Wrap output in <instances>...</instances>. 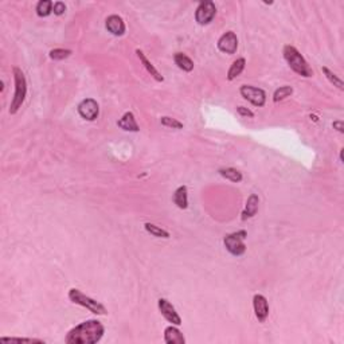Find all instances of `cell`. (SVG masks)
I'll return each mask as SVG.
<instances>
[{"label":"cell","mask_w":344,"mask_h":344,"mask_svg":"<svg viewBox=\"0 0 344 344\" xmlns=\"http://www.w3.org/2000/svg\"><path fill=\"white\" fill-rule=\"evenodd\" d=\"M105 328L98 320H86L69 331L66 336L67 344H94L104 336Z\"/></svg>","instance_id":"obj_1"},{"label":"cell","mask_w":344,"mask_h":344,"mask_svg":"<svg viewBox=\"0 0 344 344\" xmlns=\"http://www.w3.org/2000/svg\"><path fill=\"white\" fill-rule=\"evenodd\" d=\"M283 54L285 61L288 62L289 67H290L294 73H297L299 76L305 77V78H309V77L314 76L312 67L308 65V62L305 61V58L300 54V51L297 50L294 46H284Z\"/></svg>","instance_id":"obj_2"},{"label":"cell","mask_w":344,"mask_h":344,"mask_svg":"<svg viewBox=\"0 0 344 344\" xmlns=\"http://www.w3.org/2000/svg\"><path fill=\"white\" fill-rule=\"evenodd\" d=\"M12 71H14V81H15V93H14V98L11 101L10 113L15 115L25 102L26 94H27V81H26V77L22 69L15 66Z\"/></svg>","instance_id":"obj_3"},{"label":"cell","mask_w":344,"mask_h":344,"mask_svg":"<svg viewBox=\"0 0 344 344\" xmlns=\"http://www.w3.org/2000/svg\"><path fill=\"white\" fill-rule=\"evenodd\" d=\"M69 299H70L71 303L77 304V305H81L84 308L89 309L91 314H96L98 316H105L108 315L107 308L102 305L101 303H98L97 300L91 299L89 296H86L80 290V289L71 288L69 290Z\"/></svg>","instance_id":"obj_4"},{"label":"cell","mask_w":344,"mask_h":344,"mask_svg":"<svg viewBox=\"0 0 344 344\" xmlns=\"http://www.w3.org/2000/svg\"><path fill=\"white\" fill-rule=\"evenodd\" d=\"M246 237H248L246 230H239V231H235V233L228 234L223 239L225 248L228 249V252L230 254H233L235 257H239L246 252V245H245Z\"/></svg>","instance_id":"obj_5"},{"label":"cell","mask_w":344,"mask_h":344,"mask_svg":"<svg viewBox=\"0 0 344 344\" xmlns=\"http://www.w3.org/2000/svg\"><path fill=\"white\" fill-rule=\"evenodd\" d=\"M215 15H217L215 4L210 0H204V1H201L198 5L197 12H195V21L201 26H206L213 22Z\"/></svg>","instance_id":"obj_6"},{"label":"cell","mask_w":344,"mask_h":344,"mask_svg":"<svg viewBox=\"0 0 344 344\" xmlns=\"http://www.w3.org/2000/svg\"><path fill=\"white\" fill-rule=\"evenodd\" d=\"M239 93H241V96H242L246 101L253 104L254 107H263L265 102H266V94H265V91H263L262 89H259V87H254V86L250 85H243L241 86Z\"/></svg>","instance_id":"obj_7"},{"label":"cell","mask_w":344,"mask_h":344,"mask_svg":"<svg viewBox=\"0 0 344 344\" xmlns=\"http://www.w3.org/2000/svg\"><path fill=\"white\" fill-rule=\"evenodd\" d=\"M77 111H78L82 118H85L87 121H94L98 117V113H100V107L93 98H86V100H82L78 104Z\"/></svg>","instance_id":"obj_8"},{"label":"cell","mask_w":344,"mask_h":344,"mask_svg":"<svg viewBox=\"0 0 344 344\" xmlns=\"http://www.w3.org/2000/svg\"><path fill=\"white\" fill-rule=\"evenodd\" d=\"M157 305H159L160 314L163 315V317L167 320V321H170L173 325H180L182 324V319H180V316L176 312V309H175V307L168 300L160 299Z\"/></svg>","instance_id":"obj_9"},{"label":"cell","mask_w":344,"mask_h":344,"mask_svg":"<svg viewBox=\"0 0 344 344\" xmlns=\"http://www.w3.org/2000/svg\"><path fill=\"white\" fill-rule=\"evenodd\" d=\"M218 49L226 53V54H234L238 49V38L235 35V32L233 31H228L225 32L219 39H218Z\"/></svg>","instance_id":"obj_10"},{"label":"cell","mask_w":344,"mask_h":344,"mask_svg":"<svg viewBox=\"0 0 344 344\" xmlns=\"http://www.w3.org/2000/svg\"><path fill=\"white\" fill-rule=\"evenodd\" d=\"M253 308L256 317L259 323H263L269 316V304L268 300L262 294H254L253 297Z\"/></svg>","instance_id":"obj_11"},{"label":"cell","mask_w":344,"mask_h":344,"mask_svg":"<svg viewBox=\"0 0 344 344\" xmlns=\"http://www.w3.org/2000/svg\"><path fill=\"white\" fill-rule=\"evenodd\" d=\"M107 30L116 36L124 35L125 32V23L118 15H111L107 18Z\"/></svg>","instance_id":"obj_12"},{"label":"cell","mask_w":344,"mask_h":344,"mask_svg":"<svg viewBox=\"0 0 344 344\" xmlns=\"http://www.w3.org/2000/svg\"><path fill=\"white\" fill-rule=\"evenodd\" d=\"M136 54H137V57H139V59H140V62L143 63V66L145 67V70L148 71V74H151L152 76V78L155 80V81H157V82H163L164 81V77L157 71V69L155 67V66L152 65L151 63V61L148 59L147 57H145V54L143 53L140 49H137L136 50Z\"/></svg>","instance_id":"obj_13"},{"label":"cell","mask_w":344,"mask_h":344,"mask_svg":"<svg viewBox=\"0 0 344 344\" xmlns=\"http://www.w3.org/2000/svg\"><path fill=\"white\" fill-rule=\"evenodd\" d=\"M164 342L167 344H184L186 339L176 327L170 325L164 329Z\"/></svg>","instance_id":"obj_14"},{"label":"cell","mask_w":344,"mask_h":344,"mask_svg":"<svg viewBox=\"0 0 344 344\" xmlns=\"http://www.w3.org/2000/svg\"><path fill=\"white\" fill-rule=\"evenodd\" d=\"M258 204H259V198L256 194H252L246 201V206L242 211V221H246L249 218H253L258 211Z\"/></svg>","instance_id":"obj_15"},{"label":"cell","mask_w":344,"mask_h":344,"mask_svg":"<svg viewBox=\"0 0 344 344\" xmlns=\"http://www.w3.org/2000/svg\"><path fill=\"white\" fill-rule=\"evenodd\" d=\"M117 125L127 132H139V125H137L135 115H133L132 112H127V113L117 121Z\"/></svg>","instance_id":"obj_16"},{"label":"cell","mask_w":344,"mask_h":344,"mask_svg":"<svg viewBox=\"0 0 344 344\" xmlns=\"http://www.w3.org/2000/svg\"><path fill=\"white\" fill-rule=\"evenodd\" d=\"M173 203L182 210H186L188 207V193L186 186H180L176 188V191L173 193Z\"/></svg>","instance_id":"obj_17"},{"label":"cell","mask_w":344,"mask_h":344,"mask_svg":"<svg viewBox=\"0 0 344 344\" xmlns=\"http://www.w3.org/2000/svg\"><path fill=\"white\" fill-rule=\"evenodd\" d=\"M173 61H175V63L177 65V67L180 69V70L183 71H193L194 70V62L193 59L190 58V57H187L186 54H183V53H176L175 56H173Z\"/></svg>","instance_id":"obj_18"},{"label":"cell","mask_w":344,"mask_h":344,"mask_svg":"<svg viewBox=\"0 0 344 344\" xmlns=\"http://www.w3.org/2000/svg\"><path fill=\"white\" fill-rule=\"evenodd\" d=\"M246 66V59L245 58H238L237 61L233 62V65L230 66V69L228 71V80L233 81L238 76H241V73L245 70Z\"/></svg>","instance_id":"obj_19"},{"label":"cell","mask_w":344,"mask_h":344,"mask_svg":"<svg viewBox=\"0 0 344 344\" xmlns=\"http://www.w3.org/2000/svg\"><path fill=\"white\" fill-rule=\"evenodd\" d=\"M219 175L233 183H239L243 179L242 173L238 171V170H235V168H221L219 170Z\"/></svg>","instance_id":"obj_20"},{"label":"cell","mask_w":344,"mask_h":344,"mask_svg":"<svg viewBox=\"0 0 344 344\" xmlns=\"http://www.w3.org/2000/svg\"><path fill=\"white\" fill-rule=\"evenodd\" d=\"M144 229L147 230V233H149L151 235H153V237H157V238H170V233H168L167 230H164V229L159 228V226H156V225H153V223H149L147 222L145 225H144Z\"/></svg>","instance_id":"obj_21"},{"label":"cell","mask_w":344,"mask_h":344,"mask_svg":"<svg viewBox=\"0 0 344 344\" xmlns=\"http://www.w3.org/2000/svg\"><path fill=\"white\" fill-rule=\"evenodd\" d=\"M53 7H54V4H53V1H50V0H41L36 4V14H38V16H41V18H46V16H49L53 12Z\"/></svg>","instance_id":"obj_22"},{"label":"cell","mask_w":344,"mask_h":344,"mask_svg":"<svg viewBox=\"0 0 344 344\" xmlns=\"http://www.w3.org/2000/svg\"><path fill=\"white\" fill-rule=\"evenodd\" d=\"M321 70H323L324 76L327 77V80H328V81L331 82L332 85L336 86V87H338L339 90H344V84H343V81H342V80H340L339 77H338V76H336V74H335L334 71L329 70V69H328V67H327V66H323V67H321Z\"/></svg>","instance_id":"obj_23"},{"label":"cell","mask_w":344,"mask_h":344,"mask_svg":"<svg viewBox=\"0 0 344 344\" xmlns=\"http://www.w3.org/2000/svg\"><path fill=\"white\" fill-rule=\"evenodd\" d=\"M292 93H293V87H292V86H288V85L281 86L280 89H277V90L274 91L273 101L274 102L283 101V100H285L287 97L292 96Z\"/></svg>","instance_id":"obj_24"},{"label":"cell","mask_w":344,"mask_h":344,"mask_svg":"<svg viewBox=\"0 0 344 344\" xmlns=\"http://www.w3.org/2000/svg\"><path fill=\"white\" fill-rule=\"evenodd\" d=\"M70 56L71 50H66V49H54V50H51L49 53V57L54 61H62V59H65V58Z\"/></svg>","instance_id":"obj_25"},{"label":"cell","mask_w":344,"mask_h":344,"mask_svg":"<svg viewBox=\"0 0 344 344\" xmlns=\"http://www.w3.org/2000/svg\"><path fill=\"white\" fill-rule=\"evenodd\" d=\"M160 122H162V125H164V127L172 128V129H182L183 128L182 122L177 121V120H175V118H172V117H168V116L162 117Z\"/></svg>","instance_id":"obj_26"},{"label":"cell","mask_w":344,"mask_h":344,"mask_svg":"<svg viewBox=\"0 0 344 344\" xmlns=\"http://www.w3.org/2000/svg\"><path fill=\"white\" fill-rule=\"evenodd\" d=\"M0 342H8V343H43V340L26 339V338H0Z\"/></svg>","instance_id":"obj_27"},{"label":"cell","mask_w":344,"mask_h":344,"mask_svg":"<svg viewBox=\"0 0 344 344\" xmlns=\"http://www.w3.org/2000/svg\"><path fill=\"white\" fill-rule=\"evenodd\" d=\"M66 11V5L63 1H57V3H54V7H53V12L56 14V15L61 16L65 14Z\"/></svg>","instance_id":"obj_28"},{"label":"cell","mask_w":344,"mask_h":344,"mask_svg":"<svg viewBox=\"0 0 344 344\" xmlns=\"http://www.w3.org/2000/svg\"><path fill=\"white\" fill-rule=\"evenodd\" d=\"M237 112H238V115H241V116H243V117H254L253 112L250 111V109H248V108H245V107H238Z\"/></svg>","instance_id":"obj_29"},{"label":"cell","mask_w":344,"mask_h":344,"mask_svg":"<svg viewBox=\"0 0 344 344\" xmlns=\"http://www.w3.org/2000/svg\"><path fill=\"white\" fill-rule=\"evenodd\" d=\"M332 127H334V129H336V131L339 132V133H344V124L342 120H338V121H334V124H332Z\"/></svg>","instance_id":"obj_30"},{"label":"cell","mask_w":344,"mask_h":344,"mask_svg":"<svg viewBox=\"0 0 344 344\" xmlns=\"http://www.w3.org/2000/svg\"><path fill=\"white\" fill-rule=\"evenodd\" d=\"M340 162H343V149L340 151Z\"/></svg>","instance_id":"obj_31"}]
</instances>
